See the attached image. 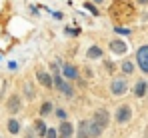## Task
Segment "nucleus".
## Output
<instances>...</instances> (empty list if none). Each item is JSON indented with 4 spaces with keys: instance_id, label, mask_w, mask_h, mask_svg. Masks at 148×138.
<instances>
[{
    "instance_id": "nucleus-1",
    "label": "nucleus",
    "mask_w": 148,
    "mask_h": 138,
    "mask_svg": "<svg viewBox=\"0 0 148 138\" xmlns=\"http://www.w3.org/2000/svg\"><path fill=\"white\" fill-rule=\"evenodd\" d=\"M130 118H132V108H130L128 104H122V106L116 108V112H114V120H116L118 124H126V122H130Z\"/></svg>"
},
{
    "instance_id": "nucleus-2",
    "label": "nucleus",
    "mask_w": 148,
    "mask_h": 138,
    "mask_svg": "<svg viewBox=\"0 0 148 138\" xmlns=\"http://www.w3.org/2000/svg\"><path fill=\"white\" fill-rule=\"evenodd\" d=\"M6 110H8V114H18L22 110V96L20 94H12L6 100Z\"/></svg>"
},
{
    "instance_id": "nucleus-3",
    "label": "nucleus",
    "mask_w": 148,
    "mask_h": 138,
    "mask_svg": "<svg viewBox=\"0 0 148 138\" xmlns=\"http://www.w3.org/2000/svg\"><path fill=\"white\" fill-rule=\"evenodd\" d=\"M126 90H128L126 78H114V80L110 82V92H112L114 96H122V94H126Z\"/></svg>"
},
{
    "instance_id": "nucleus-4",
    "label": "nucleus",
    "mask_w": 148,
    "mask_h": 138,
    "mask_svg": "<svg viewBox=\"0 0 148 138\" xmlns=\"http://www.w3.org/2000/svg\"><path fill=\"white\" fill-rule=\"evenodd\" d=\"M136 62H138V66L140 70L148 74V46H140L138 48V52H136Z\"/></svg>"
},
{
    "instance_id": "nucleus-5",
    "label": "nucleus",
    "mask_w": 148,
    "mask_h": 138,
    "mask_svg": "<svg viewBox=\"0 0 148 138\" xmlns=\"http://www.w3.org/2000/svg\"><path fill=\"white\" fill-rule=\"evenodd\" d=\"M92 120H94L96 124H100L102 128H106V126L110 124V114H108L106 108H98V110L92 114Z\"/></svg>"
},
{
    "instance_id": "nucleus-6",
    "label": "nucleus",
    "mask_w": 148,
    "mask_h": 138,
    "mask_svg": "<svg viewBox=\"0 0 148 138\" xmlns=\"http://www.w3.org/2000/svg\"><path fill=\"white\" fill-rule=\"evenodd\" d=\"M62 76L72 82V80H78V78H80V72H78V68H76L74 64H64V66H62Z\"/></svg>"
},
{
    "instance_id": "nucleus-7",
    "label": "nucleus",
    "mask_w": 148,
    "mask_h": 138,
    "mask_svg": "<svg viewBox=\"0 0 148 138\" xmlns=\"http://www.w3.org/2000/svg\"><path fill=\"white\" fill-rule=\"evenodd\" d=\"M74 134V126L68 120H60V126H58V136L60 138H72Z\"/></svg>"
},
{
    "instance_id": "nucleus-8",
    "label": "nucleus",
    "mask_w": 148,
    "mask_h": 138,
    "mask_svg": "<svg viewBox=\"0 0 148 138\" xmlns=\"http://www.w3.org/2000/svg\"><path fill=\"white\" fill-rule=\"evenodd\" d=\"M58 92L64 96V98H74V86L70 80H62V84L58 86Z\"/></svg>"
},
{
    "instance_id": "nucleus-9",
    "label": "nucleus",
    "mask_w": 148,
    "mask_h": 138,
    "mask_svg": "<svg viewBox=\"0 0 148 138\" xmlns=\"http://www.w3.org/2000/svg\"><path fill=\"white\" fill-rule=\"evenodd\" d=\"M36 78H38V82L44 86V88H52L54 84H52V76H50L48 72H44V70H38L36 72Z\"/></svg>"
},
{
    "instance_id": "nucleus-10",
    "label": "nucleus",
    "mask_w": 148,
    "mask_h": 138,
    "mask_svg": "<svg viewBox=\"0 0 148 138\" xmlns=\"http://www.w3.org/2000/svg\"><path fill=\"white\" fill-rule=\"evenodd\" d=\"M76 138H90L88 120H80V122H78V128H76Z\"/></svg>"
},
{
    "instance_id": "nucleus-11",
    "label": "nucleus",
    "mask_w": 148,
    "mask_h": 138,
    "mask_svg": "<svg viewBox=\"0 0 148 138\" xmlns=\"http://www.w3.org/2000/svg\"><path fill=\"white\" fill-rule=\"evenodd\" d=\"M6 128H8V132H10L12 136H16V134L22 130V124H20V120H16V118H10V120L6 122Z\"/></svg>"
},
{
    "instance_id": "nucleus-12",
    "label": "nucleus",
    "mask_w": 148,
    "mask_h": 138,
    "mask_svg": "<svg viewBox=\"0 0 148 138\" xmlns=\"http://www.w3.org/2000/svg\"><path fill=\"white\" fill-rule=\"evenodd\" d=\"M102 54H104L102 48L96 46V44H92L88 50H86V58H88V60H98V58H102Z\"/></svg>"
},
{
    "instance_id": "nucleus-13",
    "label": "nucleus",
    "mask_w": 148,
    "mask_h": 138,
    "mask_svg": "<svg viewBox=\"0 0 148 138\" xmlns=\"http://www.w3.org/2000/svg\"><path fill=\"white\" fill-rule=\"evenodd\" d=\"M146 92H148L146 80H138V82H136V86H134V96H136V98H144V96H146Z\"/></svg>"
},
{
    "instance_id": "nucleus-14",
    "label": "nucleus",
    "mask_w": 148,
    "mask_h": 138,
    "mask_svg": "<svg viewBox=\"0 0 148 138\" xmlns=\"http://www.w3.org/2000/svg\"><path fill=\"white\" fill-rule=\"evenodd\" d=\"M110 50H112L114 54H124V52L128 50V46L124 44L122 40H112V42H110Z\"/></svg>"
},
{
    "instance_id": "nucleus-15",
    "label": "nucleus",
    "mask_w": 148,
    "mask_h": 138,
    "mask_svg": "<svg viewBox=\"0 0 148 138\" xmlns=\"http://www.w3.org/2000/svg\"><path fill=\"white\" fill-rule=\"evenodd\" d=\"M88 130H90V138H98L104 128H102L100 124H96L94 120H88Z\"/></svg>"
},
{
    "instance_id": "nucleus-16",
    "label": "nucleus",
    "mask_w": 148,
    "mask_h": 138,
    "mask_svg": "<svg viewBox=\"0 0 148 138\" xmlns=\"http://www.w3.org/2000/svg\"><path fill=\"white\" fill-rule=\"evenodd\" d=\"M32 132H36V136H44V132H46V122H44L42 118H40V120H34Z\"/></svg>"
},
{
    "instance_id": "nucleus-17",
    "label": "nucleus",
    "mask_w": 148,
    "mask_h": 138,
    "mask_svg": "<svg viewBox=\"0 0 148 138\" xmlns=\"http://www.w3.org/2000/svg\"><path fill=\"white\" fill-rule=\"evenodd\" d=\"M34 96H36V92L32 88V82H24V98L26 100H34Z\"/></svg>"
},
{
    "instance_id": "nucleus-18",
    "label": "nucleus",
    "mask_w": 148,
    "mask_h": 138,
    "mask_svg": "<svg viewBox=\"0 0 148 138\" xmlns=\"http://www.w3.org/2000/svg\"><path fill=\"white\" fill-rule=\"evenodd\" d=\"M52 108H54V104L52 102H44L42 106H40V116L44 118V116H48L50 112H52Z\"/></svg>"
},
{
    "instance_id": "nucleus-19",
    "label": "nucleus",
    "mask_w": 148,
    "mask_h": 138,
    "mask_svg": "<svg viewBox=\"0 0 148 138\" xmlns=\"http://www.w3.org/2000/svg\"><path fill=\"white\" fill-rule=\"evenodd\" d=\"M122 72L124 74H132V72H134V64H132L130 60H124L122 62Z\"/></svg>"
},
{
    "instance_id": "nucleus-20",
    "label": "nucleus",
    "mask_w": 148,
    "mask_h": 138,
    "mask_svg": "<svg viewBox=\"0 0 148 138\" xmlns=\"http://www.w3.org/2000/svg\"><path fill=\"white\" fill-rule=\"evenodd\" d=\"M44 138H58V130H56V128H46Z\"/></svg>"
},
{
    "instance_id": "nucleus-21",
    "label": "nucleus",
    "mask_w": 148,
    "mask_h": 138,
    "mask_svg": "<svg viewBox=\"0 0 148 138\" xmlns=\"http://www.w3.org/2000/svg\"><path fill=\"white\" fill-rule=\"evenodd\" d=\"M56 116H58L60 120H68V114H66V110H62V108H58V110H56Z\"/></svg>"
},
{
    "instance_id": "nucleus-22",
    "label": "nucleus",
    "mask_w": 148,
    "mask_h": 138,
    "mask_svg": "<svg viewBox=\"0 0 148 138\" xmlns=\"http://www.w3.org/2000/svg\"><path fill=\"white\" fill-rule=\"evenodd\" d=\"M86 8H88V10H90V12H92V14H94V16H96V14H98V10H96V8H94V6H92V4H86Z\"/></svg>"
},
{
    "instance_id": "nucleus-23",
    "label": "nucleus",
    "mask_w": 148,
    "mask_h": 138,
    "mask_svg": "<svg viewBox=\"0 0 148 138\" xmlns=\"http://www.w3.org/2000/svg\"><path fill=\"white\" fill-rule=\"evenodd\" d=\"M36 136V134H32V130H28V132H26V138H34Z\"/></svg>"
},
{
    "instance_id": "nucleus-24",
    "label": "nucleus",
    "mask_w": 148,
    "mask_h": 138,
    "mask_svg": "<svg viewBox=\"0 0 148 138\" xmlns=\"http://www.w3.org/2000/svg\"><path fill=\"white\" fill-rule=\"evenodd\" d=\"M92 2H96V4H102V2H104V0H92Z\"/></svg>"
},
{
    "instance_id": "nucleus-25",
    "label": "nucleus",
    "mask_w": 148,
    "mask_h": 138,
    "mask_svg": "<svg viewBox=\"0 0 148 138\" xmlns=\"http://www.w3.org/2000/svg\"><path fill=\"white\" fill-rule=\"evenodd\" d=\"M138 2H140V4H148V0H138Z\"/></svg>"
},
{
    "instance_id": "nucleus-26",
    "label": "nucleus",
    "mask_w": 148,
    "mask_h": 138,
    "mask_svg": "<svg viewBox=\"0 0 148 138\" xmlns=\"http://www.w3.org/2000/svg\"><path fill=\"white\" fill-rule=\"evenodd\" d=\"M0 138H2V132H0Z\"/></svg>"
}]
</instances>
